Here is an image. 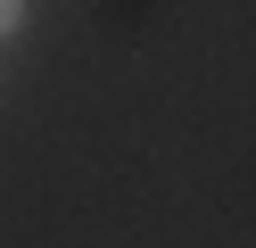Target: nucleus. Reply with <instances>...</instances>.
Instances as JSON below:
<instances>
[{
  "label": "nucleus",
  "instance_id": "1",
  "mask_svg": "<svg viewBox=\"0 0 256 248\" xmlns=\"http://www.w3.org/2000/svg\"><path fill=\"white\" fill-rule=\"evenodd\" d=\"M17 25H25V0H0V42H8Z\"/></svg>",
  "mask_w": 256,
  "mask_h": 248
}]
</instances>
